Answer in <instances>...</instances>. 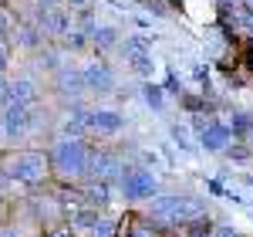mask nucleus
<instances>
[{
  "mask_svg": "<svg viewBox=\"0 0 253 237\" xmlns=\"http://www.w3.org/2000/svg\"><path fill=\"white\" fill-rule=\"evenodd\" d=\"M145 217L159 224L162 231H179L182 224H189V220H199L206 217L210 210H206V203L196 197H179V193H156V197L145 200V210H142Z\"/></svg>",
  "mask_w": 253,
  "mask_h": 237,
  "instance_id": "3",
  "label": "nucleus"
},
{
  "mask_svg": "<svg viewBox=\"0 0 253 237\" xmlns=\"http://www.w3.org/2000/svg\"><path fill=\"white\" fill-rule=\"evenodd\" d=\"M118 55L125 58V64L135 71V75H152V51H149V44L138 38H122V44H118Z\"/></svg>",
  "mask_w": 253,
  "mask_h": 237,
  "instance_id": "9",
  "label": "nucleus"
},
{
  "mask_svg": "<svg viewBox=\"0 0 253 237\" xmlns=\"http://www.w3.org/2000/svg\"><path fill=\"white\" fill-rule=\"evenodd\" d=\"M17 10H14V3L10 0H0V38H10V31L17 27Z\"/></svg>",
  "mask_w": 253,
  "mask_h": 237,
  "instance_id": "12",
  "label": "nucleus"
},
{
  "mask_svg": "<svg viewBox=\"0 0 253 237\" xmlns=\"http://www.w3.org/2000/svg\"><path fill=\"white\" fill-rule=\"evenodd\" d=\"M240 3H243V7H247V10L253 14V0H240Z\"/></svg>",
  "mask_w": 253,
  "mask_h": 237,
  "instance_id": "17",
  "label": "nucleus"
},
{
  "mask_svg": "<svg viewBox=\"0 0 253 237\" xmlns=\"http://www.w3.org/2000/svg\"><path fill=\"white\" fill-rule=\"evenodd\" d=\"M0 170L20 190H41V186L51 183L47 146H3L0 149Z\"/></svg>",
  "mask_w": 253,
  "mask_h": 237,
  "instance_id": "1",
  "label": "nucleus"
},
{
  "mask_svg": "<svg viewBox=\"0 0 253 237\" xmlns=\"http://www.w3.org/2000/svg\"><path fill=\"white\" fill-rule=\"evenodd\" d=\"M132 166V159L125 149L115 146H91V166H88V179H101V183H112L115 186L118 177Z\"/></svg>",
  "mask_w": 253,
  "mask_h": 237,
  "instance_id": "4",
  "label": "nucleus"
},
{
  "mask_svg": "<svg viewBox=\"0 0 253 237\" xmlns=\"http://www.w3.org/2000/svg\"><path fill=\"white\" fill-rule=\"evenodd\" d=\"M115 190L128 200V203H145L149 197L159 193V179H156V173H152L149 166H128V170L118 177Z\"/></svg>",
  "mask_w": 253,
  "mask_h": 237,
  "instance_id": "5",
  "label": "nucleus"
},
{
  "mask_svg": "<svg viewBox=\"0 0 253 237\" xmlns=\"http://www.w3.org/2000/svg\"><path fill=\"white\" fill-rule=\"evenodd\" d=\"M84 125H88V139H115L125 132L128 118L115 109L95 105V109H84Z\"/></svg>",
  "mask_w": 253,
  "mask_h": 237,
  "instance_id": "7",
  "label": "nucleus"
},
{
  "mask_svg": "<svg viewBox=\"0 0 253 237\" xmlns=\"http://www.w3.org/2000/svg\"><path fill=\"white\" fill-rule=\"evenodd\" d=\"M7 88H10V71H0V105L7 102Z\"/></svg>",
  "mask_w": 253,
  "mask_h": 237,
  "instance_id": "15",
  "label": "nucleus"
},
{
  "mask_svg": "<svg viewBox=\"0 0 253 237\" xmlns=\"http://www.w3.org/2000/svg\"><path fill=\"white\" fill-rule=\"evenodd\" d=\"M64 3H71V7H84V0H64Z\"/></svg>",
  "mask_w": 253,
  "mask_h": 237,
  "instance_id": "16",
  "label": "nucleus"
},
{
  "mask_svg": "<svg viewBox=\"0 0 253 237\" xmlns=\"http://www.w3.org/2000/svg\"><path fill=\"white\" fill-rule=\"evenodd\" d=\"M0 237H34L27 227H20L17 220H0Z\"/></svg>",
  "mask_w": 253,
  "mask_h": 237,
  "instance_id": "13",
  "label": "nucleus"
},
{
  "mask_svg": "<svg viewBox=\"0 0 253 237\" xmlns=\"http://www.w3.org/2000/svg\"><path fill=\"white\" fill-rule=\"evenodd\" d=\"M47 159H51V183L78 186V183L88 179V166H91V139L58 136L51 146H47Z\"/></svg>",
  "mask_w": 253,
  "mask_h": 237,
  "instance_id": "2",
  "label": "nucleus"
},
{
  "mask_svg": "<svg viewBox=\"0 0 253 237\" xmlns=\"http://www.w3.org/2000/svg\"><path fill=\"white\" fill-rule=\"evenodd\" d=\"M14 68V51H10V41L0 38V71H10Z\"/></svg>",
  "mask_w": 253,
  "mask_h": 237,
  "instance_id": "14",
  "label": "nucleus"
},
{
  "mask_svg": "<svg viewBox=\"0 0 253 237\" xmlns=\"http://www.w3.org/2000/svg\"><path fill=\"white\" fill-rule=\"evenodd\" d=\"M81 78H84V88H88V95H112L118 88V75L115 68L105 61V55H98V58H84L78 64Z\"/></svg>",
  "mask_w": 253,
  "mask_h": 237,
  "instance_id": "6",
  "label": "nucleus"
},
{
  "mask_svg": "<svg viewBox=\"0 0 253 237\" xmlns=\"http://www.w3.org/2000/svg\"><path fill=\"white\" fill-rule=\"evenodd\" d=\"M125 237H166V231H162L159 224H152L145 214H132V217H128V234Z\"/></svg>",
  "mask_w": 253,
  "mask_h": 237,
  "instance_id": "10",
  "label": "nucleus"
},
{
  "mask_svg": "<svg viewBox=\"0 0 253 237\" xmlns=\"http://www.w3.org/2000/svg\"><path fill=\"white\" fill-rule=\"evenodd\" d=\"M88 237H118V217L98 210L95 220H91V227H88Z\"/></svg>",
  "mask_w": 253,
  "mask_h": 237,
  "instance_id": "11",
  "label": "nucleus"
},
{
  "mask_svg": "<svg viewBox=\"0 0 253 237\" xmlns=\"http://www.w3.org/2000/svg\"><path fill=\"white\" fill-rule=\"evenodd\" d=\"M7 102H17V105H41L44 102V81L34 71H17L10 75V88H7Z\"/></svg>",
  "mask_w": 253,
  "mask_h": 237,
  "instance_id": "8",
  "label": "nucleus"
}]
</instances>
